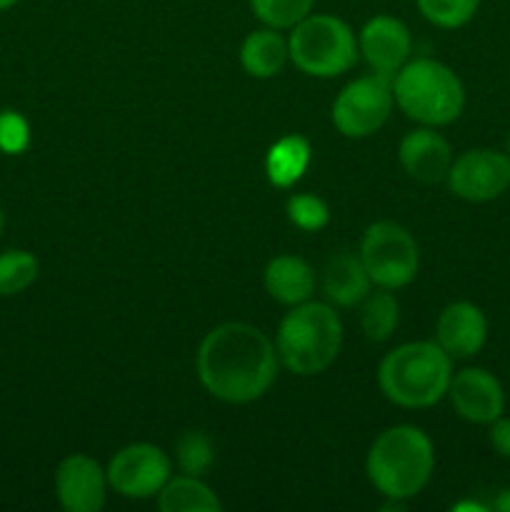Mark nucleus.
<instances>
[{
	"label": "nucleus",
	"mask_w": 510,
	"mask_h": 512,
	"mask_svg": "<svg viewBox=\"0 0 510 512\" xmlns=\"http://www.w3.org/2000/svg\"><path fill=\"white\" fill-rule=\"evenodd\" d=\"M275 343L250 323L210 330L195 355L200 385L220 403L245 405L263 398L278 378Z\"/></svg>",
	"instance_id": "f257e3e1"
},
{
	"label": "nucleus",
	"mask_w": 510,
	"mask_h": 512,
	"mask_svg": "<svg viewBox=\"0 0 510 512\" xmlns=\"http://www.w3.org/2000/svg\"><path fill=\"white\" fill-rule=\"evenodd\" d=\"M433 470V440L415 425L383 430L365 458L370 485L388 500L415 498L430 483Z\"/></svg>",
	"instance_id": "f03ea898"
},
{
	"label": "nucleus",
	"mask_w": 510,
	"mask_h": 512,
	"mask_svg": "<svg viewBox=\"0 0 510 512\" xmlns=\"http://www.w3.org/2000/svg\"><path fill=\"white\" fill-rule=\"evenodd\" d=\"M453 358L435 340H418L390 350L378 368V385L400 408H430L448 398Z\"/></svg>",
	"instance_id": "7ed1b4c3"
},
{
	"label": "nucleus",
	"mask_w": 510,
	"mask_h": 512,
	"mask_svg": "<svg viewBox=\"0 0 510 512\" xmlns=\"http://www.w3.org/2000/svg\"><path fill=\"white\" fill-rule=\"evenodd\" d=\"M343 343V323L330 303L293 305L275 333L280 365L300 378L320 375L335 363Z\"/></svg>",
	"instance_id": "20e7f679"
},
{
	"label": "nucleus",
	"mask_w": 510,
	"mask_h": 512,
	"mask_svg": "<svg viewBox=\"0 0 510 512\" xmlns=\"http://www.w3.org/2000/svg\"><path fill=\"white\" fill-rule=\"evenodd\" d=\"M395 105L428 128L455 123L465 108V85L453 68L433 58L408 60L393 75Z\"/></svg>",
	"instance_id": "39448f33"
},
{
	"label": "nucleus",
	"mask_w": 510,
	"mask_h": 512,
	"mask_svg": "<svg viewBox=\"0 0 510 512\" xmlns=\"http://www.w3.org/2000/svg\"><path fill=\"white\" fill-rule=\"evenodd\" d=\"M288 53L295 68L310 78H338L358 60V40L350 25L335 15L310 13L290 28Z\"/></svg>",
	"instance_id": "423d86ee"
},
{
	"label": "nucleus",
	"mask_w": 510,
	"mask_h": 512,
	"mask_svg": "<svg viewBox=\"0 0 510 512\" xmlns=\"http://www.w3.org/2000/svg\"><path fill=\"white\" fill-rule=\"evenodd\" d=\"M360 260L373 285L398 290L413 283L420 268V248L408 228L393 220H378L360 240Z\"/></svg>",
	"instance_id": "0eeeda50"
},
{
	"label": "nucleus",
	"mask_w": 510,
	"mask_h": 512,
	"mask_svg": "<svg viewBox=\"0 0 510 512\" xmlns=\"http://www.w3.org/2000/svg\"><path fill=\"white\" fill-rule=\"evenodd\" d=\"M393 78L380 73L350 80L333 100V125L345 138H368L378 133L393 113Z\"/></svg>",
	"instance_id": "6e6552de"
},
{
	"label": "nucleus",
	"mask_w": 510,
	"mask_h": 512,
	"mask_svg": "<svg viewBox=\"0 0 510 512\" xmlns=\"http://www.w3.org/2000/svg\"><path fill=\"white\" fill-rule=\"evenodd\" d=\"M170 458L153 443H130L110 458L108 485L128 500H148L170 480Z\"/></svg>",
	"instance_id": "1a4fd4ad"
},
{
	"label": "nucleus",
	"mask_w": 510,
	"mask_h": 512,
	"mask_svg": "<svg viewBox=\"0 0 510 512\" xmlns=\"http://www.w3.org/2000/svg\"><path fill=\"white\" fill-rule=\"evenodd\" d=\"M450 193L468 203H490L510 190V155L505 150L473 148L453 158L448 170Z\"/></svg>",
	"instance_id": "9d476101"
},
{
	"label": "nucleus",
	"mask_w": 510,
	"mask_h": 512,
	"mask_svg": "<svg viewBox=\"0 0 510 512\" xmlns=\"http://www.w3.org/2000/svg\"><path fill=\"white\" fill-rule=\"evenodd\" d=\"M448 398L465 423L490 425L505 413L503 383L485 368H463L453 373Z\"/></svg>",
	"instance_id": "9b49d317"
},
{
	"label": "nucleus",
	"mask_w": 510,
	"mask_h": 512,
	"mask_svg": "<svg viewBox=\"0 0 510 512\" xmlns=\"http://www.w3.org/2000/svg\"><path fill=\"white\" fill-rule=\"evenodd\" d=\"M108 488V475L90 455H68L55 470V495L68 512H98Z\"/></svg>",
	"instance_id": "f8f14e48"
},
{
	"label": "nucleus",
	"mask_w": 510,
	"mask_h": 512,
	"mask_svg": "<svg viewBox=\"0 0 510 512\" xmlns=\"http://www.w3.org/2000/svg\"><path fill=\"white\" fill-rule=\"evenodd\" d=\"M410 50H413L410 30L393 15H375L358 35V53L363 55L370 70L390 78L408 63Z\"/></svg>",
	"instance_id": "ddd939ff"
},
{
	"label": "nucleus",
	"mask_w": 510,
	"mask_h": 512,
	"mask_svg": "<svg viewBox=\"0 0 510 512\" xmlns=\"http://www.w3.org/2000/svg\"><path fill=\"white\" fill-rule=\"evenodd\" d=\"M435 343L453 360L475 358L488 343V318L468 300L445 305L435 323Z\"/></svg>",
	"instance_id": "4468645a"
},
{
	"label": "nucleus",
	"mask_w": 510,
	"mask_h": 512,
	"mask_svg": "<svg viewBox=\"0 0 510 512\" xmlns=\"http://www.w3.org/2000/svg\"><path fill=\"white\" fill-rule=\"evenodd\" d=\"M398 158L410 178L425 185H435L448 178L450 163H453V150H450L448 140L438 130L423 125L418 130H410L400 140Z\"/></svg>",
	"instance_id": "2eb2a0df"
},
{
	"label": "nucleus",
	"mask_w": 510,
	"mask_h": 512,
	"mask_svg": "<svg viewBox=\"0 0 510 512\" xmlns=\"http://www.w3.org/2000/svg\"><path fill=\"white\" fill-rule=\"evenodd\" d=\"M373 280L360 255L338 253L323 270V295L335 308H353L368 298Z\"/></svg>",
	"instance_id": "dca6fc26"
},
{
	"label": "nucleus",
	"mask_w": 510,
	"mask_h": 512,
	"mask_svg": "<svg viewBox=\"0 0 510 512\" xmlns=\"http://www.w3.org/2000/svg\"><path fill=\"white\" fill-rule=\"evenodd\" d=\"M263 283L275 303L293 308L310 300L315 290V273L298 255H278L265 265Z\"/></svg>",
	"instance_id": "f3484780"
},
{
	"label": "nucleus",
	"mask_w": 510,
	"mask_h": 512,
	"mask_svg": "<svg viewBox=\"0 0 510 512\" xmlns=\"http://www.w3.org/2000/svg\"><path fill=\"white\" fill-rule=\"evenodd\" d=\"M288 60V40L280 35V30L268 28V25L260 30H253L243 40V45H240V65H243V70L250 78H275L285 68Z\"/></svg>",
	"instance_id": "a211bd4d"
},
{
	"label": "nucleus",
	"mask_w": 510,
	"mask_h": 512,
	"mask_svg": "<svg viewBox=\"0 0 510 512\" xmlns=\"http://www.w3.org/2000/svg\"><path fill=\"white\" fill-rule=\"evenodd\" d=\"M310 143L303 135H283L275 140L265 155V175L275 188H293L310 165Z\"/></svg>",
	"instance_id": "6ab92c4d"
},
{
	"label": "nucleus",
	"mask_w": 510,
	"mask_h": 512,
	"mask_svg": "<svg viewBox=\"0 0 510 512\" xmlns=\"http://www.w3.org/2000/svg\"><path fill=\"white\" fill-rule=\"evenodd\" d=\"M158 508L163 512H220L223 503L218 495L195 475H170L158 493Z\"/></svg>",
	"instance_id": "aec40b11"
},
{
	"label": "nucleus",
	"mask_w": 510,
	"mask_h": 512,
	"mask_svg": "<svg viewBox=\"0 0 510 512\" xmlns=\"http://www.w3.org/2000/svg\"><path fill=\"white\" fill-rule=\"evenodd\" d=\"M400 320V305L393 290L378 288V293H368L360 310V328L370 343H385L395 333Z\"/></svg>",
	"instance_id": "412c9836"
},
{
	"label": "nucleus",
	"mask_w": 510,
	"mask_h": 512,
	"mask_svg": "<svg viewBox=\"0 0 510 512\" xmlns=\"http://www.w3.org/2000/svg\"><path fill=\"white\" fill-rule=\"evenodd\" d=\"M175 463H178L180 473L203 478L215 463L213 440H210L203 430H185V433L175 440Z\"/></svg>",
	"instance_id": "4be33fe9"
},
{
	"label": "nucleus",
	"mask_w": 510,
	"mask_h": 512,
	"mask_svg": "<svg viewBox=\"0 0 510 512\" xmlns=\"http://www.w3.org/2000/svg\"><path fill=\"white\" fill-rule=\"evenodd\" d=\"M38 280V260L28 250L0 253V295H20Z\"/></svg>",
	"instance_id": "5701e85b"
},
{
	"label": "nucleus",
	"mask_w": 510,
	"mask_h": 512,
	"mask_svg": "<svg viewBox=\"0 0 510 512\" xmlns=\"http://www.w3.org/2000/svg\"><path fill=\"white\" fill-rule=\"evenodd\" d=\"M315 0H250V10L263 25L275 30H290L313 13Z\"/></svg>",
	"instance_id": "b1692460"
},
{
	"label": "nucleus",
	"mask_w": 510,
	"mask_h": 512,
	"mask_svg": "<svg viewBox=\"0 0 510 512\" xmlns=\"http://www.w3.org/2000/svg\"><path fill=\"white\" fill-rule=\"evenodd\" d=\"M428 23L455 30L468 25L480 8V0H415Z\"/></svg>",
	"instance_id": "393cba45"
},
{
	"label": "nucleus",
	"mask_w": 510,
	"mask_h": 512,
	"mask_svg": "<svg viewBox=\"0 0 510 512\" xmlns=\"http://www.w3.org/2000/svg\"><path fill=\"white\" fill-rule=\"evenodd\" d=\"M285 213H288V220L295 228L308 230V233H318L330 223L328 205L320 195L313 193L290 195L288 203H285Z\"/></svg>",
	"instance_id": "a878e982"
},
{
	"label": "nucleus",
	"mask_w": 510,
	"mask_h": 512,
	"mask_svg": "<svg viewBox=\"0 0 510 512\" xmlns=\"http://www.w3.org/2000/svg\"><path fill=\"white\" fill-rule=\"evenodd\" d=\"M30 145V125L15 110H3L0 113V153L20 155Z\"/></svg>",
	"instance_id": "bb28decb"
},
{
	"label": "nucleus",
	"mask_w": 510,
	"mask_h": 512,
	"mask_svg": "<svg viewBox=\"0 0 510 512\" xmlns=\"http://www.w3.org/2000/svg\"><path fill=\"white\" fill-rule=\"evenodd\" d=\"M488 440L490 448L495 450V455L510 460V418L508 415H500L493 423L488 425Z\"/></svg>",
	"instance_id": "cd10ccee"
},
{
	"label": "nucleus",
	"mask_w": 510,
	"mask_h": 512,
	"mask_svg": "<svg viewBox=\"0 0 510 512\" xmlns=\"http://www.w3.org/2000/svg\"><path fill=\"white\" fill-rule=\"evenodd\" d=\"M490 510L495 512H510V488H503L495 493L493 503H490Z\"/></svg>",
	"instance_id": "c85d7f7f"
},
{
	"label": "nucleus",
	"mask_w": 510,
	"mask_h": 512,
	"mask_svg": "<svg viewBox=\"0 0 510 512\" xmlns=\"http://www.w3.org/2000/svg\"><path fill=\"white\" fill-rule=\"evenodd\" d=\"M453 510L455 512H465V510H468V512H488L490 505L475 503V500H463V503H455Z\"/></svg>",
	"instance_id": "c756f323"
},
{
	"label": "nucleus",
	"mask_w": 510,
	"mask_h": 512,
	"mask_svg": "<svg viewBox=\"0 0 510 512\" xmlns=\"http://www.w3.org/2000/svg\"><path fill=\"white\" fill-rule=\"evenodd\" d=\"M15 3H18V0H0V10H8V8H13Z\"/></svg>",
	"instance_id": "7c9ffc66"
},
{
	"label": "nucleus",
	"mask_w": 510,
	"mask_h": 512,
	"mask_svg": "<svg viewBox=\"0 0 510 512\" xmlns=\"http://www.w3.org/2000/svg\"><path fill=\"white\" fill-rule=\"evenodd\" d=\"M3 228H5V213L3 208H0V235H3Z\"/></svg>",
	"instance_id": "2f4dec72"
},
{
	"label": "nucleus",
	"mask_w": 510,
	"mask_h": 512,
	"mask_svg": "<svg viewBox=\"0 0 510 512\" xmlns=\"http://www.w3.org/2000/svg\"><path fill=\"white\" fill-rule=\"evenodd\" d=\"M505 153L510 155V135H508V140H505Z\"/></svg>",
	"instance_id": "473e14b6"
}]
</instances>
